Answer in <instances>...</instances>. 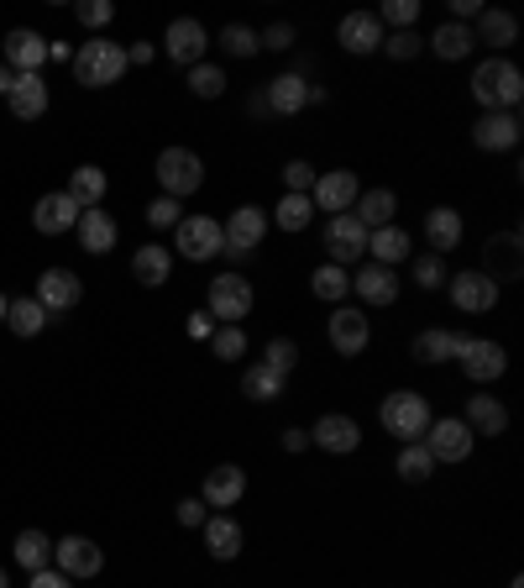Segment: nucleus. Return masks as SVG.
<instances>
[{
    "label": "nucleus",
    "mask_w": 524,
    "mask_h": 588,
    "mask_svg": "<svg viewBox=\"0 0 524 588\" xmlns=\"http://www.w3.org/2000/svg\"><path fill=\"white\" fill-rule=\"evenodd\" d=\"M472 100H477L483 111H520L524 74L509 59H483L472 69Z\"/></svg>",
    "instance_id": "1"
},
{
    "label": "nucleus",
    "mask_w": 524,
    "mask_h": 588,
    "mask_svg": "<svg viewBox=\"0 0 524 588\" xmlns=\"http://www.w3.org/2000/svg\"><path fill=\"white\" fill-rule=\"evenodd\" d=\"M378 420H383V431L399 441H425V431H431V400L425 394H414V389H394L388 400H383V411H378Z\"/></svg>",
    "instance_id": "2"
},
{
    "label": "nucleus",
    "mask_w": 524,
    "mask_h": 588,
    "mask_svg": "<svg viewBox=\"0 0 524 588\" xmlns=\"http://www.w3.org/2000/svg\"><path fill=\"white\" fill-rule=\"evenodd\" d=\"M132 63H126V48L111 42V37H89L85 48L74 53V79L85 89H105V85H121V74H126Z\"/></svg>",
    "instance_id": "3"
},
{
    "label": "nucleus",
    "mask_w": 524,
    "mask_h": 588,
    "mask_svg": "<svg viewBox=\"0 0 524 588\" xmlns=\"http://www.w3.org/2000/svg\"><path fill=\"white\" fill-rule=\"evenodd\" d=\"M152 169H158V189H163L169 200H184V195H195L204 184L200 152H189V147H163Z\"/></svg>",
    "instance_id": "4"
},
{
    "label": "nucleus",
    "mask_w": 524,
    "mask_h": 588,
    "mask_svg": "<svg viewBox=\"0 0 524 588\" xmlns=\"http://www.w3.org/2000/svg\"><path fill=\"white\" fill-rule=\"evenodd\" d=\"M204 316L221 326H241L252 316V284L241 273H215L210 279V299H204Z\"/></svg>",
    "instance_id": "5"
},
{
    "label": "nucleus",
    "mask_w": 524,
    "mask_h": 588,
    "mask_svg": "<svg viewBox=\"0 0 524 588\" xmlns=\"http://www.w3.org/2000/svg\"><path fill=\"white\" fill-rule=\"evenodd\" d=\"M221 221H210V216H184L174 226V258H189V264H210V258H221Z\"/></svg>",
    "instance_id": "6"
},
{
    "label": "nucleus",
    "mask_w": 524,
    "mask_h": 588,
    "mask_svg": "<svg viewBox=\"0 0 524 588\" xmlns=\"http://www.w3.org/2000/svg\"><path fill=\"white\" fill-rule=\"evenodd\" d=\"M262 236H267V210H262V206H247V200H241V206H236L232 216L221 221V242H226L221 253H232V258H247V253H258V247H262Z\"/></svg>",
    "instance_id": "7"
},
{
    "label": "nucleus",
    "mask_w": 524,
    "mask_h": 588,
    "mask_svg": "<svg viewBox=\"0 0 524 588\" xmlns=\"http://www.w3.org/2000/svg\"><path fill=\"white\" fill-rule=\"evenodd\" d=\"M325 253H330V264L336 268L367 264V226H362L351 210L330 216V221H325Z\"/></svg>",
    "instance_id": "8"
},
{
    "label": "nucleus",
    "mask_w": 524,
    "mask_h": 588,
    "mask_svg": "<svg viewBox=\"0 0 524 588\" xmlns=\"http://www.w3.org/2000/svg\"><path fill=\"white\" fill-rule=\"evenodd\" d=\"M325 336H330V347L341 357H357L367 353V342H373V321H367L362 305H336L330 321H325Z\"/></svg>",
    "instance_id": "9"
},
{
    "label": "nucleus",
    "mask_w": 524,
    "mask_h": 588,
    "mask_svg": "<svg viewBox=\"0 0 524 588\" xmlns=\"http://www.w3.org/2000/svg\"><path fill=\"white\" fill-rule=\"evenodd\" d=\"M446 294H451V305L466 310V316H488L498 305V284L483 273V268H466V273H451L446 279Z\"/></svg>",
    "instance_id": "10"
},
{
    "label": "nucleus",
    "mask_w": 524,
    "mask_h": 588,
    "mask_svg": "<svg viewBox=\"0 0 524 588\" xmlns=\"http://www.w3.org/2000/svg\"><path fill=\"white\" fill-rule=\"evenodd\" d=\"M457 363H462V379H472V383H494L509 373V353L498 347L494 336H466Z\"/></svg>",
    "instance_id": "11"
},
{
    "label": "nucleus",
    "mask_w": 524,
    "mask_h": 588,
    "mask_svg": "<svg viewBox=\"0 0 524 588\" xmlns=\"http://www.w3.org/2000/svg\"><path fill=\"white\" fill-rule=\"evenodd\" d=\"M204 48H210V32H204L200 16H178V22H169V32H163V53L174 63H184V69L204 63Z\"/></svg>",
    "instance_id": "12"
},
{
    "label": "nucleus",
    "mask_w": 524,
    "mask_h": 588,
    "mask_svg": "<svg viewBox=\"0 0 524 588\" xmlns=\"http://www.w3.org/2000/svg\"><path fill=\"white\" fill-rule=\"evenodd\" d=\"M310 446H321V452H330V457H351V452L362 446V426H357L351 415L330 411L310 426Z\"/></svg>",
    "instance_id": "13"
},
{
    "label": "nucleus",
    "mask_w": 524,
    "mask_h": 588,
    "mask_svg": "<svg viewBox=\"0 0 524 588\" xmlns=\"http://www.w3.org/2000/svg\"><path fill=\"white\" fill-rule=\"evenodd\" d=\"M472 431H466V420H431V431H425V452L436 457V468L440 463H466L472 457Z\"/></svg>",
    "instance_id": "14"
},
{
    "label": "nucleus",
    "mask_w": 524,
    "mask_h": 588,
    "mask_svg": "<svg viewBox=\"0 0 524 588\" xmlns=\"http://www.w3.org/2000/svg\"><path fill=\"white\" fill-rule=\"evenodd\" d=\"M357 195H362V179L351 174V169H330V174H315L310 206H315V210H330V216H341V210L357 206Z\"/></svg>",
    "instance_id": "15"
},
{
    "label": "nucleus",
    "mask_w": 524,
    "mask_h": 588,
    "mask_svg": "<svg viewBox=\"0 0 524 588\" xmlns=\"http://www.w3.org/2000/svg\"><path fill=\"white\" fill-rule=\"evenodd\" d=\"M383 22L378 11H351V16H341V27H336V42L347 48V53H357V59H367V53H383Z\"/></svg>",
    "instance_id": "16"
},
{
    "label": "nucleus",
    "mask_w": 524,
    "mask_h": 588,
    "mask_svg": "<svg viewBox=\"0 0 524 588\" xmlns=\"http://www.w3.org/2000/svg\"><path fill=\"white\" fill-rule=\"evenodd\" d=\"M53 562H59L63 578H95L105 567V552L89 536H63V541H53Z\"/></svg>",
    "instance_id": "17"
},
{
    "label": "nucleus",
    "mask_w": 524,
    "mask_h": 588,
    "mask_svg": "<svg viewBox=\"0 0 524 588\" xmlns=\"http://www.w3.org/2000/svg\"><path fill=\"white\" fill-rule=\"evenodd\" d=\"M520 137H524L520 111H483L477 126H472V143L483 152H509V147H520Z\"/></svg>",
    "instance_id": "18"
},
{
    "label": "nucleus",
    "mask_w": 524,
    "mask_h": 588,
    "mask_svg": "<svg viewBox=\"0 0 524 588\" xmlns=\"http://www.w3.org/2000/svg\"><path fill=\"white\" fill-rule=\"evenodd\" d=\"M462 347H466V331H446V326H431V331H420V336L409 342V357H414L420 368H440V363L462 357Z\"/></svg>",
    "instance_id": "19"
},
{
    "label": "nucleus",
    "mask_w": 524,
    "mask_h": 588,
    "mask_svg": "<svg viewBox=\"0 0 524 588\" xmlns=\"http://www.w3.org/2000/svg\"><path fill=\"white\" fill-rule=\"evenodd\" d=\"M0 53H5V69H11V74H37L42 59H48V37L32 32V27H16V32H5Z\"/></svg>",
    "instance_id": "20"
},
{
    "label": "nucleus",
    "mask_w": 524,
    "mask_h": 588,
    "mask_svg": "<svg viewBox=\"0 0 524 588\" xmlns=\"http://www.w3.org/2000/svg\"><path fill=\"white\" fill-rule=\"evenodd\" d=\"M351 294H362V310H367V305L383 310V305L399 299V273L383 268V264H362L357 273H351Z\"/></svg>",
    "instance_id": "21"
},
{
    "label": "nucleus",
    "mask_w": 524,
    "mask_h": 588,
    "mask_svg": "<svg viewBox=\"0 0 524 588\" xmlns=\"http://www.w3.org/2000/svg\"><path fill=\"white\" fill-rule=\"evenodd\" d=\"M79 294H85V284H79L68 268H42V279H37V305H42L48 316L74 310V305H79Z\"/></svg>",
    "instance_id": "22"
},
{
    "label": "nucleus",
    "mask_w": 524,
    "mask_h": 588,
    "mask_svg": "<svg viewBox=\"0 0 524 588\" xmlns=\"http://www.w3.org/2000/svg\"><path fill=\"white\" fill-rule=\"evenodd\" d=\"M462 420H466L472 437H503V431H509V405H503L498 394H488V389H477V394L466 400Z\"/></svg>",
    "instance_id": "23"
},
{
    "label": "nucleus",
    "mask_w": 524,
    "mask_h": 588,
    "mask_svg": "<svg viewBox=\"0 0 524 588\" xmlns=\"http://www.w3.org/2000/svg\"><path fill=\"white\" fill-rule=\"evenodd\" d=\"M241 494H247V473H241V463H215V468L204 473V504H215L221 515H226L232 504H241Z\"/></svg>",
    "instance_id": "24"
},
{
    "label": "nucleus",
    "mask_w": 524,
    "mask_h": 588,
    "mask_svg": "<svg viewBox=\"0 0 524 588\" xmlns=\"http://www.w3.org/2000/svg\"><path fill=\"white\" fill-rule=\"evenodd\" d=\"M132 279L142 284V290H163L169 279H174V247H163V242H147L132 253Z\"/></svg>",
    "instance_id": "25"
},
{
    "label": "nucleus",
    "mask_w": 524,
    "mask_h": 588,
    "mask_svg": "<svg viewBox=\"0 0 524 588\" xmlns=\"http://www.w3.org/2000/svg\"><path fill=\"white\" fill-rule=\"evenodd\" d=\"M32 226H37L42 236L74 232V226H79V206H74L63 189H53V195H42V200L32 206Z\"/></svg>",
    "instance_id": "26"
},
{
    "label": "nucleus",
    "mask_w": 524,
    "mask_h": 588,
    "mask_svg": "<svg viewBox=\"0 0 524 588\" xmlns=\"http://www.w3.org/2000/svg\"><path fill=\"white\" fill-rule=\"evenodd\" d=\"M5 106H11V117L16 121H42L48 117V79H42V74H16Z\"/></svg>",
    "instance_id": "27"
},
{
    "label": "nucleus",
    "mask_w": 524,
    "mask_h": 588,
    "mask_svg": "<svg viewBox=\"0 0 524 588\" xmlns=\"http://www.w3.org/2000/svg\"><path fill=\"white\" fill-rule=\"evenodd\" d=\"M74 232H79V247H85V253L105 258V253L116 247L121 226H116V216H111V210L95 206V210H79V226H74Z\"/></svg>",
    "instance_id": "28"
},
{
    "label": "nucleus",
    "mask_w": 524,
    "mask_h": 588,
    "mask_svg": "<svg viewBox=\"0 0 524 588\" xmlns=\"http://www.w3.org/2000/svg\"><path fill=\"white\" fill-rule=\"evenodd\" d=\"M520 232H503V236H488V247H483V273L503 284V279H520Z\"/></svg>",
    "instance_id": "29"
},
{
    "label": "nucleus",
    "mask_w": 524,
    "mask_h": 588,
    "mask_svg": "<svg viewBox=\"0 0 524 588\" xmlns=\"http://www.w3.org/2000/svg\"><path fill=\"white\" fill-rule=\"evenodd\" d=\"M514 37H520L514 11H494V5H483V16H477V27H472V42H488L494 59H503V48H514Z\"/></svg>",
    "instance_id": "30"
},
{
    "label": "nucleus",
    "mask_w": 524,
    "mask_h": 588,
    "mask_svg": "<svg viewBox=\"0 0 524 588\" xmlns=\"http://www.w3.org/2000/svg\"><path fill=\"white\" fill-rule=\"evenodd\" d=\"M425 242H431L436 258L457 253V247H462V210H451V206L425 210Z\"/></svg>",
    "instance_id": "31"
},
{
    "label": "nucleus",
    "mask_w": 524,
    "mask_h": 588,
    "mask_svg": "<svg viewBox=\"0 0 524 588\" xmlns=\"http://www.w3.org/2000/svg\"><path fill=\"white\" fill-rule=\"evenodd\" d=\"M267 111H278V117H299L304 106H310V79L304 74H278V79H267Z\"/></svg>",
    "instance_id": "32"
},
{
    "label": "nucleus",
    "mask_w": 524,
    "mask_h": 588,
    "mask_svg": "<svg viewBox=\"0 0 524 588\" xmlns=\"http://www.w3.org/2000/svg\"><path fill=\"white\" fill-rule=\"evenodd\" d=\"M200 530H204V552H210L215 562L241 558V547H247V536H241V526H236L232 515H210Z\"/></svg>",
    "instance_id": "33"
},
{
    "label": "nucleus",
    "mask_w": 524,
    "mask_h": 588,
    "mask_svg": "<svg viewBox=\"0 0 524 588\" xmlns=\"http://www.w3.org/2000/svg\"><path fill=\"white\" fill-rule=\"evenodd\" d=\"M105 184H111V179H105L100 163H79V169L68 174V189H63V195H68L79 210H95L100 200H105Z\"/></svg>",
    "instance_id": "34"
},
{
    "label": "nucleus",
    "mask_w": 524,
    "mask_h": 588,
    "mask_svg": "<svg viewBox=\"0 0 524 588\" xmlns=\"http://www.w3.org/2000/svg\"><path fill=\"white\" fill-rule=\"evenodd\" d=\"M394 210H399V195H394V189H362L357 206H351V216H357L367 232H378V226H394Z\"/></svg>",
    "instance_id": "35"
},
{
    "label": "nucleus",
    "mask_w": 524,
    "mask_h": 588,
    "mask_svg": "<svg viewBox=\"0 0 524 588\" xmlns=\"http://www.w3.org/2000/svg\"><path fill=\"white\" fill-rule=\"evenodd\" d=\"M5 326H11V336H42V326H48V310L37 305V294H16L11 305H5Z\"/></svg>",
    "instance_id": "36"
},
{
    "label": "nucleus",
    "mask_w": 524,
    "mask_h": 588,
    "mask_svg": "<svg viewBox=\"0 0 524 588\" xmlns=\"http://www.w3.org/2000/svg\"><path fill=\"white\" fill-rule=\"evenodd\" d=\"M284 373H273L267 363H247L241 368V400H252V405H267V400H278L284 394Z\"/></svg>",
    "instance_id": "37"
},
{
    "label": "nucleus",
    "mask_w": 524,
    "mask_h": 588,
    "mask_svg": "<svg viewBox=\"0 0 524 588\" xmlns=\"http://www.w3.org/2000/svg\"><path fill=\"white\" fill-rule=\"evenodd\" d=\"M472 48H477V42H472V27H462V22H440V27L431 32V53L446 63H462Z\"/></svg>",
    "instance_id": "38"
},
{
    "label": "nucleus",
    "mask_w": 524,
    "mask_h": 588,
    "mask_svg": "<svg viewBox=\"0 0 524 588\" xmlns=\"http://www.w3.org/2000/svg\"><path fill=\"white\" fill-rule=\"evenodd\" d=\"M367 253H373V264L399 268L409 258V232L404 226H378V232H367Z\"/></svg>",
    "instance_id": "39"
},
{
    "label": "nucleus",
    "mask_w": 524,
    "mask_h": 588,
    "mask_svg": "<svg viewBox=\"0 0 524 588\" xmlns=\"http://www.w3.org/2000/svg\"><path fill=\"white\" fill-rule=\"evenodd\" d=\"M394 473H399L404 483H425V478L436 473V457L425 452V441H404L399 457H394Z\"/></svg>",
    "instance_id": "40"
},
{
    "label": "nucleus",
    "mask_w": 524,
    "mask_h": 588,
    "mask_svg": "<svg viewBox=\"0 0 524 588\" xmlns=\"http://www.w3.org/2000/svg\"><path fill=\"white\" fill-rule=\"evenodd\" d=\"M273 221L284 226V232H310V221H315V206H310V195H278V206H273Z\"/></svg>",
    "instance_id": "41"
},
{
    "label": "nucleus",
    "mask_w": 524,
    "mask_h": 588,
    "mask_svg": "<svg viewBox=\"0 0 524 588\" xmlns=\"http://www.w3.org/2000/svg\"><path fill=\"white\" fill-rule=\"evenodd\" d=\"M11 552H16V562H22V567H27V573H42V567H48V562H53V541H48V536H42V530H22V536H16V547H11Z\"/></svg>",
    "instance_id": "42"
},
{
    "label": "nucleus",
    "mask_w": 524,
    "mask_h": 588,
    "mask_svg": "<svg viewBox=\"0 0 524 588\" xmlns=\"http://www.w3.org/2000/svg\"><path fill=\"white\" fill-rule=\"evenodd\" d=\"M310 290L321 294L325 305H341V299L351 294V273L347 268H336V264H321L315 273H310Z\"/></svg>",
    "instance_id": "43"
},
{
    "label": "nucleus",
    "mask_w": 524,
    "mask_h": 588,
    "mask_svg": "<svg viewBox=\"0 0 524 588\" xmlns=\"http://www.w3.org/2000/svg\"><path fill=\"white\" fill-rule=\"evenodd\" d=\"M210 353L221 357V363H241V357H247V331H241V326H215Z\"/></svg>",
    "instance_id": "44"
},
{
    "label": "nucleus",
    "mask_w": 524,
    "mask_h": 588,
    "mask_svg": "<svg viewBox=\"0 0 524 588\" xmlns=\"http://www.w3.org/2000/svg\"><path fill=\"white\" fill-rule=\"evenodd\" d=\"M189 89H195L200 100H221V95H226V69H215V63H195V69H189Z\"/></svg>",
    "instance_id": "45"
},
{
    "label": "nucleus",
    "mask_w": 524,
    "mask_h": 588,
    "mask_svg": "<svg viewBox=\"0 0 524 588\" xmlns=\"http://www.w3.org/2000/svg\"><path fill=\"white\" fill-rule=\"evenodd\" d=\"M262 363H267L273 373H284V379H289L294 368H299V342H294V336H273V342H267V353H262Z\"/></svg>",
    "instance_id": "46"
},
{
    "label": "nucleus",
    "mask_w": 524,
    "mask_h": 588,
    "mask_svg": "<svg viewBox=\"0 0 524 588\" xmlns=\"http://www.w3.org/2000/svg\"><path fill=\"white\" fill-rule=\"evenodd\" d=\"M378 22L383 27H394V32H414V22H420V0H383Z\"/></svg>",
    "instance_id": "47"
},
{
    "label": "nucleus",
    "mask_w": 524,
    "mask_h": 588,
    "mask_svg": "<svg viewBox=\"0 0 524 588\" xmlns=\"http://www.w3.org/2000/svg\"><path fill=\"white\" fill-rule=\"evenodd\" d=\"M221 48H226L232 59H252V53H262L258 32H252V27H241V22H232V27L221 32Z\"/></svg>",
    "instance_id": "48"
},
{
    "label": "nucleus",
    "mask_w": 524,
    "mask_h": 588,
    "mask_svg": "<svg viewBox=\"0 0 524 588\" xmlns=\"http://www.w3.org/2000/svg\"><path fill=\"white\" fill-rule=\"evenodd\" d=\"M409 273H414L420 290H446V258H436V253H420Z\"/></svg>",
    "instance_id": "49"
},
{
    "label": "nucleus",
    "mask_w": 524,
    "mask_h": 588,
    "mask_svg": "<svg viewBox=\"0 0 524 588\" xmlns=\"http://www.w3.org/2000/svg\"><path fill=\"white\" fill-rule=\"evenodd\" d=\"M178 221H184V206L169 200V195H158V200L147 206V226H152V232H174Z\"/></svg>",
    "instance_id": "50"
},
{
    "label": "nucleus",
    "mask_w": 524,
    "mask_h": 588,
    "mask_svg": "<svg viewBox=\"0 0 524 588\" xmlns=\"http://www.w3.org/2000/svg\"><path fill=\"white\" fill-rule=\"evenodd\" d=\"M310 189H315V163L289 158V163H284V195H310Z\"/></svg>",
    "instance_id": "51"
},
{
    "label": "nucleus",
    "mask_w": 524,
    "mask_h": 588,
    "mask_svg": "<svg viewBox=\"0 0 524 588\" xmlns=\"http://www.w3.org/2000/svg\"><path fill=\"white\" fill-rule=\"evenodd\" d=\"M420 48H425V37H420V32H388V37H383V53H388V59H399V63H409Z\"/></svg>",
    "instance_id": "52"
},
{
    "label": "nucleus",
    "mask_w": 524,
    "mask_h": 588,
    "mask_svg": "<svg viewBox=\"0 0 524 588\" xmlns=\"http://www.w3.org/2000/svg\"><path fill=\"white\" fill-rule=\"evenodd\" d=\"M74 16H79L89 32H100L111 16H116V5H111V0H79V5H74Z\"/></svg>",
    "instance_id": "53"
},
{
    "label": "nucleus",
    "mask_w": 524,
    "mask_h": 588,
    "mask_svg": "<svg viewBox=\"0 0 524 588\" xmlns=\"http://www.w3.org/2000/svg\"><path fill=\"white\" fill-rule=\"evenodd\" d=\"M258 42H262V48H273V53H284V48H294V27H289V22H278V27L262 32Z\"/></svg>",
    "instance_id": "54"
},
{
    "label": "nucleus",
    "mask_w": 524,
    "mask_h": 588,
    "mask_svg": "<svg viewBox=\"0 0 524 588\" xmlns=\"http://www.w3.org/2000/svg\"><path fill=\"white\" fill-rule=\"evenodd\" d=\"M210 515H204V504L200 500H178V526L184 530H200Z\"/></svg>",
    "instance_id": "55"
},
{
    "label": "nucleus",
    "mask_w": 524,
    "mask_h": 588,
    "mask_svg": "<svg viewBox=\"0 0 524 588\" xmlns=\"http://www.w3.org/2000/svg\"><path fill=\"white\" fill-rule=\"evenodd\" d=\"M32 588H74V578H63L59 567H42V573H32Z\"/></svg>",
    "instance_id": "56"
},
{
    "label": "nucleus",
    "mask_w": 524,
    "mask_h": 588,
    "mask_svg": "<svg viewBox=\"0 0 524 588\" xmlns=\"http://www.w3.org/2000/svg\"><path fill=\"white\" fill-rule=\"evenodd\" d=\"M451 16H457V22H477V16H483V0H451Z\"/></svg>",
    "instance_id": "57"
},
{
    "label": "nucleus",
    "mask_w": 524,
    "mask_h": 588,
    "mask_svg": "<svg viewBox=\"0 0 524 588\" xmlns=\"http://www.w3.org/2000/svg\"><path fill=\"white\" fill-rule=\"evenodd\" d=\"M189 336H195V342H210V336H215V321H210L204 310H195V316H189Z\"/></svg>",
    "instance_id": "58"
},
{
    "label": "nucleus",
    "mask_w": 524,
    "mask_h": 588,
    "mask_svg": "<svg viewBox=\"0 0 524 588\" xmlns=\"http://www.w3.org/2000/svg\"><path fill=\"white\" fill-rule=\"evenodd\" d=\"M304 446H310V431L289 426V431H284V452H304Z\"/></svg>",
    "instance_id": "59"
},
{
    "label": "nucleus",
    "mask_w": 524,
    "mask_h": 588,
    "mask_svg": "<svg viewBox=\"0 0 524 588\" xmlns=\"http://www.w3.org/2000/svg\"><path fill=\"white\" fill-rule=\"evenodd\" d=\"M126 63H152V42H132L126 48Z\"/></svg>",
    "instance_id": "60"
},
{
    "label": "nucleus",
    "mask_w": 524,
    "mask_h": 588,
    "mask_svg": "<svg viewBox=\"0 0 524 588\" xmlns=\"http://www.w3.org/2000/svg\"><path fill=\"white\" fill-rule=\"evenodd\" d=\"M11 85H16V74H11V69L0 63V95H11Z\"/></svg>",
    "instance_id": "61"
},
{
    "label": "nucleus",
    "mask_w": 524,
    "mask_h": 588,
    "mask_svg": "<svg viewBox=\"0 0 524 588\" xmlns=\"http://www.w3.org/2000/svg\"><path fill=\"white\" fill-rule=\"evenodd\" d=\"M5 305H11V294H0V326H5Z\"/></svg>",
    "instance_id": "62"
},
{
    "label": "nucleus",
    "mask_w": 524,
    "mask_h": 588,
    "mask_svg": "<svg viewBox=\"0 0 524 588\" xmlns=\"http://www.w3.org/2000/svg\"><path fill=\"white\" fill-rule=\"evenodd\" d=\"M509 588H524V578H514V584H509Z\"/></svg>",
    "instance_id": "63"
},
{
    "label": "nucleus",
    "mask_w": 524,
    "mask_h": 588,
    "mask_svg": "<svg viewBox=\"0 0 524 588\" xmlns=\"http://www.w3.org/2000/svg\"><path fill=\"white\" fill-rule=\"evenodd\" d=\"M0 588H11V584H5V573H0Z\"/></svg>",
    "instance_id": "64"
}]
</instances>
